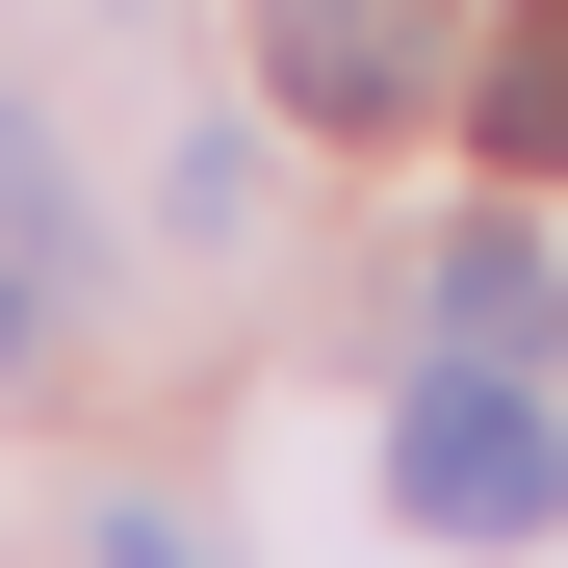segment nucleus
<instances>
[{
	"label": "nucleus",
	"instance_id": "f257e3e1",
	"mask_svg": "<svg viewBox=\"0 0 568 568\" xmlns=\"http://www.w3.org/2000/svg\"><path fill=\"white\" fill-rule=\"evenodd\" d=\"M388 517H414V542H542V517H568V414H542V362H439V388L388 414Z\"/></svg>",
	"mask_w": 568,
	"mask_h": 568
},
{
	"label": "nucleus",
	"instance_id": "f03ea898",
	"mask_svg": "<svg viewBox=\"0 0 568 568\" xmlns=\"http://www.w3.org/2000/svg\"><path fill=\"white\" fill-rule=\"evenodd\" d=\"M258 27H284V104H311V130H414L439 104V0H258Z\"/></svg>",
	"mask_w": 568,
	"mask_h": 568
},
{
	"label": "nucleus",
	"instance_id": "7ed1b4c3",
	"mask_svg": "<svg viewBox=\"0 0 568 568\" xmlns=\"http://www.w3.org/2000/svg\"><path fill=\"white\" fill-rule=\"evenodd\" d=\"M568 336V258L542 233H439V362H542Z\"/></svg>",
	"mask_w": 568,
	"mask_h": 568
},
{
	"label": "nucleus",
	"instance_id": "20e7f679",
	"mask_svg": "<svg viewBox=\"0 0 568 568\" xmlns=\"http://www.w3.org/2000/svg\"><path fill=\"white\" fill-rule=\"evenodd\" d=\"M465 130H491V155H517V181H568V0H542V27H517V52H491V78H465Z\"/></svg>",
	"mask_w": 568,
	"mask_h": 568
},
{
	"label": "nucleus",
	"instance_id": "39448f33",
	"mask_svg": "<svg viewBox=\"0 0 568 568\" xmlns=\"http://www.w3.org/2000/svg\"><path fill=\"white\" fill-rule=\"evenodd\" d=\"M104 568H207V542H181V517H104Z\"/></svg>",
	"mask_w": 568,
	"mask_h": 568
}]
</instances>
